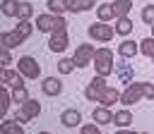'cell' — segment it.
<instances>
[{
	"mask_svg": "<svg viewBox=\"0 0 154 134\" xmlns=\"http://www.w3.org/2000/svg\"><path fill=\"white\" fill-rule=\"evenodd\" d=\"M91 62H94V69H96L99 77H108V74H113L116 60H113V50H111V48H96Z\"/></svg>",
	"mask_w": 154,
	"mask_h": 134,
	"instance_id": "cell-1",
	"label": "cell"
},
{
	"mask_svg": "<svg viewBox=\"0 0 154 134\" xmlns=\"http://www.w3.org/2000/svg\"><path fill=\"white\" fill-rule=\"evenodd\" d=\"M87 34H89V38H94V41H101V43H108L113 36H116V29L108 24V22H94V24H89V29H87Z\"/></svg>",
	"mask_w": 154,
	"mask_h": 134,
	"instance_id": "cell-2",
	"label": "cell"
},
{
	"mask_svg": "<svg viewBox=\"0 0 154 134\" xmlns=\"http://www.w3.org/2000/svg\"><path fill=\"white\" fill-rule=\"evenodd\" d=\"M17 72H19L24 79H38V74H41L38 60L31 57V55H22V57L17 60Z\"/></svg>",
	"mask_w": 154,
	"mask_h": 134,
	"instance_id": "cell-3",
	"label": "cell"
},
{
	"mask_svg": "<svg viewBox=\"0 0 154 134\" xmlns=\"http://www.w3.org/2000/svg\"><path fill=\"white\" fill-rule=\"evenodd\" d=\"M38 112H41V103H38L36 98H26V100L19 105V110H17L14 120H17L19 124H24V122H29V120L38 117Z\"/></svg>",
	"mask_w": 154,
	"mask_h": 134,
	"instance_id": "cell-4",
	"label": "cell"
},
{
	"mask_svg": "<svg viewBox=\"0 0 154 134\" xmlns=\"http://www.w3.org/2000/svg\"><path fill=\"white\" fill-rule=\"evenodd\" d=\"M94 53H96V48L91 45V43H79L77 48H75V55H72V60H75V67H87L91 60H94Z\"/></svg>",
	"mask_w": 154,
	"mask_h": 134,
	"instance_id": "cell-5",
	"label": "cell"
},
{
	"mask_svg": "<svg viewBox=\"0 0 154 134\" xmlns=\"http://www.w3.org/2000/svg\"><path fill=\"white\" fill-rule=\"evenodd\" d=\"M144 93H142V81H130L125 86V91L120 93V103L123 105H135L137 100H142Z\"/></svg>",
	"mask_w": 154,
	"mask_h": 134,
	"instance_id": "cell-6",
	"label": "cell"
},
{
	"mask_svg": "<svg viewBox=\"0 0 154 134\" xmlns=\"http://www.w3.org/2000/svg\"><path fill=\"white\" fill-rule=\"evenodd\" d=\"M108 86V81H106V77H99V74H94V79L89 81V86L84 89V98L87 100H94V103H99V96H101V91Z\"/></svg>",
	"mask_w": 154,
	"mask_h": 134,
	"instance_id": "cell-7",
	"label": "cell"
},
{
	"mask_svg": "<svg viewBox=\"0 0 154 134\" xmlns=\"http://www.w3.org/2000/svg\"><path fill=\"white\" fill-rule=\"evenodd\" d=\"M67 43H70V38H67V31H65V29L51 31V38H48V48H51L53 53H63V50H67Z\"/></svg>",
	"mask_w": 154,
	"mask_h": 134,
	"instance_id": "cell-8",
	"label": "cell"
},
{
	"mask_svg": "<svg viewBox=\"0 0 154 134\" xmlns=\"http://www.w3.org/2000/svg\"><path fill=\"white\" fill-rule=\"evenodd\" d=\"M22 36L12 29V31H0V48L2 50H12V48H19L22 45Z\"/></svg>",
	"mask_w": 154,
	"mask_h": 134,
	"instance_id": "cell-9",
	"label": "cell"
},
{
	"mask_svg": "<svg viewBox=\"0 0 154 134\" xmlns=\"http://www.w3.org/2000/svg\"><path fill=\"white\" fill-rule=\"evenodd\" d=\"M91 122H96V124H111L113 122V110L106 108V105H96L91 110Z\"/></svg>",
	"mask_w": 154,
	"mask_h": 134,
	"instance_id": "cell-10",
	"label": "cell"
},
{
	"mask_svg": "<svg viewBox=\"0 0 154 134\" xmlns=\"http://www.w3.org/2000/svg\"><path fill=\"white\" fill-rule=\"evenodd\" d=\"M118 100H120V91H118L116 86H106V89L101 91V96H99V105H106V108L116 105Z\"/></svg>",
	"mask_w": 154,
	"mask_h": 134,
	"instance_id": "cell-11",
	"label": "cell"
},
{
	"mask_svg": "<svg viewBox=\"0 0 154 134\" xmlns=\"http://www.w3.org/2000/svg\"><path fill=\"white\" fill-rule=\"evenodd\" d=\"M60 124H63V127H77V124H82V112L75 110V108L63 110V112H60Z\"/></svg>",
	"mask_w": 154,
	"mask_h": 134,
	"instance_id": "cell-12",
	"label": "cell"
},
{
	"mask_svg": "<svg viewBox=\"0 0 154 134\" xmlns=\"http://www.w3.org/2000/svg\"><path fill=\"white\" fill-rule=\"evenodd\" d=\"M41 91H43L46 96H60L63 84H60V79H58V77H46V79L41 81Z\"/></svg>",
	"mask_w": 154,
	"mask_h": 134,
	"instance_id": "cell-13",
	"label": "cell"
},
{
	"mask_svg": "<svg viewBox=\"0 0 154 134\" xmlns=\"http://www.w3.org/2000/svg\"><path fill=\"white\" fill-rule=\"evenodd\" d=\"M53 22H55V14H51V12H43V14H38V17H36L34 26H36L41 34H51V31H53Z\"/></svg>",
	"mask_w": 154,
	"mask_h": 134,
	"instance_id": "cell-14",
	"label": "cell"
},
{
	"mask_svg": "<svg viewBox=\"0 0 154 134\" xmlns=\"http://www.w3.org/2000/svg\"><path fill=\"white\" fill-rule=\"evenodd\" d=\"M140 53V43H135V41H130V38H125L120 45H118V55L123 57V60H130V57H135Z\"/></svg>",
	"mask_w": 154,
	"mask_h": 134,
	"instance_id": "cell-15",
	"label": "cell"
},
{
	"mask_svg": "<svg viewBox=\"0 0 154 134\" xmlns=\"http://www.w3.org/2000/svg\"><path fill=\"white\" fill-rule=\"evenodd\" d=\"M113 72H116V77H118L123 84H130V81H132V77H135V69H132L128 62H116Z\"/></svg>",
	"mask_w": 154,
	"mask_h": 134,
	"instance_id": "cell-16",
	"label": "cell"
},
{
	"mask_svg": "<svg viewBox=\"0 0 154 134\" xmlns=\"http://www.w3.org/2000/svg\"><path fill=\"white\" fill-rule=\"evenodd\" d=\"M0 134H24V127L12 117V120H0Z\"/></svg>",
	"mask_w": 154,
	"mask_h": 134,
	"instance_id": "cell-17",
	"label": "cell"
},
{
	"mask_svg": "<svg viewBox=\"0 0 154 134\" xmlns=\"http://www.w3.org/2000/svg\"><path fill=\"white\" fill-rule=\"evenodd\" d=\"M113 124H118L120 129H125L128 124H132V112H130L128 108H123V110H116V112H113Z\"/></svg>",
	"mask_w": 154,
	"mask_h": 134,
	"instance_id": "cell-18",
	"label": "cell"
},
{
	"mask_svg": "<svg viewBox=\"0 0 154 134\" xmlns=\"http://www.w3.org/2000/svg\"><path fill=\"white\" fill-rule=\"evenodd\" d=\"M111 7H113L116 19H118V17H128V14H130V10H132V0H113V2H111Z\"/></svg>",
	"mask_w": 154,
	"mask_h": 134,
	"instance_id": "cell-19",
	"label": "cell"
},
{
	"mask_svg": "<svg viewBox=\"0 0 154 134\" xmlns=\"http://www.w3.org/2000/svg\"><path fill=\"white\" fill-rule=\"evenodd\" d=\"M10 105H12V93L7 91V86H2V84H0V120H5V115H7Z\"/></svg>",
	"mask_w": 154,
	"mask_h": 134,
	"instance_id": "cell-20",
	"label": "cell"
},
{
	"mask_svg": "<svg viewBox=\"0 0 154 134\" xmlns=\"http://www.w3.org/2000/svg\"><path fill=\"white\" fill-rule=\"evenodd\" d=\"M113 29H116V34H118V36H128V34L135 29V24H132V19H130V17H118Z\"/></svg>",
	"mask_w": 154,
	"mask_h": 134,
	"instance_id": "cell-21",
	"label": "cell"
},
{
	"mask_svg": "<svg viewBox=\"0 0 154 134\" xmlns=\"http://www.w3.org/2000/svg\"><path fill=\"white\" fill-rule=\"evenodd\" d=\"M34 17V5L31 2H19V10H17V22H31Z\"/></svg>",
	"mask_w": 154,
	"mask_h": 134,
	"instance_id": "cell-22",
	"label": "cell"
},
{
	"mask_svg": "<svg viewBox=\"0 0 154 134\" xmlns=\"http://www.w3.org/2000/svg\"><path fill=\"white\" fill-rule=\"evenodd\" d=\"M96 17H99V22H111V19H116L111 2H101V5L96 7Z\"/></svg>",
	"mask_w": 154,
	"mask_h": 134,
	"instance_id": "cell-23",
	"label": "cell"
},
{
	"mask_svg": "<svg viewBox=\"0 0 154 134\" xmlns=\"http://www.w3.org/2000/svg\"><path fill=\"white\" fill-rule=\"evenodd\" d=\"M7 86H10V89H22V86H24V77H22L17 69H10V67H7Z\"/></svg>",
	"mask_w": 154,
	"mask_h": 134,
	"instance_id": "cell-24",
	"label": "cell"
},
{
	"mask_svg": "<svg viewBox=\"0 0 154 134\" xmlns=\"http://www.w3.org/2000/svg\"><path fill=\"white\" fill-rule=\"evenodd\" d=\"M17 10H19V0H2L0 2V12L5 17H17Z\"/></svg>",
	"mask_w": 154,
	"mask_h": 134,
	"instance_id": "cell-25",
	"label": "cell"
},
{
	"mask_svg": "<svg viewBox=\"0 0 154 134\" xmlns=\"http://www.w3.org/2000/svg\"><path fill=\"white\" fill-rule=\"evenodd\" d=\"M140 53L154 62V38H152V36H147V38L140 41Z\"/></svg>",
	"mask_w": 154,
	"mask_h": 134,
	"instance_id": "cell-26",
	"label": "cell"
},
{
	"mask_svg": "<svg viewBox=\"0 0 154 134\" xmlns=\"http://www.w3.org/2000/svg\"><path fill=\"white\" fill-rule=\"evenodd\" d=\"M46 7L51 10V14H65L67 12L65 0H46Z\"/></svg>",
	"mask_w": 154,
	"mask_h": 134,
	"instance_id": "cell-27",
	"label": "cell"
},
{
	"mask_svg": "<svg viewBox=\"0 0 154 134\" xmlns=\"http://www.w3.org/2000/svg\"><path fill=\"white\" fill-rule=\"evenodd\" d=\"M34 29H36V26H34L31 22H17V26H14V31H17V34H19L22 38H29Z\"/></svg>",
	"mask_w": 154,
	"mask_h": 134,
	"instance_id": "cell-28",
	"label": "cell"
},
{
	"mask_svg": "<svg viewBox=\"0 0 154 134\" xmlns=\"http://www.w3.org/2000/svg\"><path fill=\"white\" fill-rule=\"evenodd\" d=\"M10 93H12V103H14V105H22V103L29 98V91H26V86H22V89H12Z\"/></svg>",
	"mask_w": 154,
	"mask_h": 134,
	"instance_id": "cell-29",
	"label": "cell"
},
{
	"mask_svg": "<svg viewBox=\"0 0 154 134\" xmlns=\"http://www.w3.org/2000/svg\"><path fill=\"white\" fill-rule=\"evenodd\" d=\"M140 17H142V22H144V24H149V26H152V24H154V2L144 5V7H142V14H140Z\"/></svg>",
	"mask_w": 154,
	"mask_h": 134,
	"instance_id": "cell-30",
	"label": "cell"
},
{
	"mask_svg": "<svg viewBox=\"0 0 154 134\" xmlns=\"http://www.w3.org/2000/svg\"><path fill=\"white\" fill-rule=\"evenodd\" d=\"M72 69H75V60H72V57H63V60L58 62V72H60V74H70Z\"/></svg>",
	"mask_w": 154,
	"mask_h": 134,
	"instance_id": "cell-31",
	"label": "cell"
},
{
	"mask_svg": "<svg viewBox=\"0 0 154 134\" xmlns=\"http://www.w3.org/2000/svg\"><path fill=\"white\" fill-rule=\"evenodd\" d=\"M79 134H101V129H99L96 122H91V124H82L79 127Z\"/></svg>",
	"mask_w": 154,
	"mask_h": 134,
	"instance_id": "cell-32",
	"label": "cell"
},
{
	"mask_svg": "<svg viewBox=\"0 0 154 134\" xmlns=\"http://www.w3.org/2000/svg\"><path fill=\"white\" fill-rule=\"evenodd\" d=\"M142 93H144V98L154 100V84L152 81H142Z\"/></svg>",
	"mask_w": 154,
	"mask_h": 134,
	"instance_id": "cell-33",
	"label": "cell"
},
{
	"mask_svg": "<svg viewBox=\"0 0 154 134\" xmlns=\"http://www.w3.org/2000/svg\"><path fill=\"white\" fill-rule=\"evenodd\" d=\"M12 65V53L0 48V67H10Z\"/></svg>",
	"mask_w": 154,
	"mask_h": 134,
	"instance_id": "cell-34",
	"label": "cell"
},
{
	"mask_svg": "<svg viewBox=\"0 0 154 134\" xmlns=\"http://www.w3.org/2000/svg\"><path fill=\"white\" fill-rule=\"evenodd\" d=\"M58 29H67V19H65L63 14H55V22H53V31H58Z\"/></svg>",
	"mask_w": 154,
	"mask_h": 134,
	"instance_id": "cell-35",
	"label": "cell"
},
{
	"mask_svg": "<svg viewBox=\"0 0 154 134\" xmlns=\"http://www.w3.org/2000/svg\"><path fill=\"white\" fill-rule=\"evenodd\" d=\"M94 2H96V0H77V12H87V10H91Z\"/></svg>",
	"mask_w": 154,
	"mask_h": 134,
	"instance_id": "cell-36",
	"label": "cell"
},
{
	"mask_svg": "<svg viewBox=\"0 0 154 134\" xmlns=\"http://www.w3.org/2000/svg\"><path fill=\"white\" fill-rule=\"evenodd\" d=\"M65 7L67 12H77V0H65Z\"/></svg>",
	"mask_w": 154,
	"mask_h": 134,
	"instance_id": "cell-37",
	"label": "cell"
},
{
	"mask_svg": "<svg viewBox=\"0 0 154 134\" xmlns=\"http://www.w3.org/2000/svg\"><path fill=\"white\" fill-rule=\"evenodd\" d=\"M0 84L7 86V67H0Z\"/></svg>",
	"mask_w": 154,
	"mask_h": 134,
	"instance_id": "cell-38",
	"label": "cell"
},
{
	"mask_svg": "<svg viewBox=\"0 0 154 134\" xmlns=\"http://www.w3.org/2000/svg\"><path fill=\"white\" fill-rule=\"evenodd\" d=\"M116 134H140V132H132V129H128V127H125V129H118Z\"/></svg>",
	"mask_w": 154,
	"mask_h": 134,
	"instance_id": "cell-39",
	"label": "cell"
},
{
	"mask_svg": "<svg viewBox=\"0 0 154 134\" xmlns=\"http://www.w3.org/2000/svg\"><path fill=\"white\" fill-rule=\"evenodd\" d=\"M152 38H154V24H152Z\"/></svg>",
	"mask_w": 154,
	"mask_h": 134,
	"instance_id": "cell-40",
	"label": "cell"
},
{
	"mask_svg": "<svg viewBox=\"0 0 154 134\" xmlns=\"http://www.w3.org/2000/svg\"><path fill=\"white\" fill-rule=\"evenodd\" d=\"M36 134H51V132H36Z\"/></svg>",
	"mask_w": 154,
	"mask_h": 134,
	"instance_id": "cell-41",
	"label": "cell"
},
{
	"mask_svg": "<svg viewBox=\"0 0 154 134\" xmlns=\"http://www.w3.org/2000/svg\"><path fill=\"white\" fill-rule=\"evenodd\" d=\"M140 134H149V132H140Z\"/></svg>",
	"mask_w": 154,
	"mask_h": 134,
	"instance_id": "cell-42",
	"label": "cell"
}]
</instances>
